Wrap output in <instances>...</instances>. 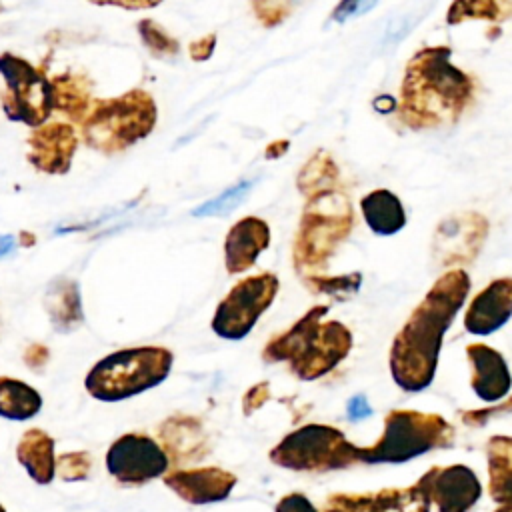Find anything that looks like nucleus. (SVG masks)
I'll return each instance as SVG.
<instances>
[{"mask_svg": "<svg viewBox=\"0 0 512 512\" xmlns=\"http://www.w3.org/2000/svg\"><path fill=\"white\" fill-rule=\"evenodd\" d=\"M468 290L470 278L464 270L446 272L396 334L390 348V374L402 390L420 392L434 380L442 338L466 302Z\"/></svg>", "mask_w": 512, "mask_h": 512, "instance_id": "nucleus-1", "label": "nucleus"}, {"mask_svg": "<svg viewBox=\"0 0 512 512\" xmlns=\"http://www.w3.org/2000/svg\"><path fill=\"white\" fill-rule=\"evenodd\" d=\"M452 48L424 46L406 62L398 118L410 130H434L460 120L474 96V80L452 64Z\"/></svg>", "mask_w": 512, "mask_h": 512, "instance_id": "nucleus-2", "label": "nucleus"}, {"mask_svg": "<svg viewBox=\"0 0 512 512\" xmlns=\"http://www.w3.org/2000/svg\"><path fill=\"white\" fill-rule=\"evenodd\" d=\"M328 306L310 308L286 332L274 336L262 356L268 362H288L300 380H316L334 370L352 348L350 330L330 320L322 324Z\"/></svg>", "mask_w": 512, "mask_h": 512, "instance_id": "nucleus-3", "label": "nucleus"}, {"mask_svg": "<svg viewBox=\"0 0 512 512\" xmlns=\"http://www.w3.org/2000/svg\"><path fill=\"white\" fill-rule=\"evenodd\" d=\"M158 122L154 96L144 88H130L118 96L92 100L80 122L82 142L104 154H120L148 138Z\"/></svg>", "mask_w": 512, "mask_h": 512, "instance_id": "nucleus-4", "label": "nucleus"}, {"mask_svg": "<svg viewBox=\"0 0 512 512\" xmlns=\"http://www.w3.org/2000/svg\"><path fill=\"white\" fill-rule=\"evenodd\" d=\"M174 354L164 346L116 350L98 360L84 378L86 392L100 402H120L162 384Z\"/></svg>", "mask_w": 512, "mask_h": 512, "instance_id": "nucleus-5", "label": "nucleus"}, {"mask_svg": "<svg viewBox=\"0 0 512 512\" xmlns=\"http://www.w3.org/2000/svg\"><path fill=\"white\" fill-rule=\"evenodd\" d=\"M352 222L350 200L338 188L308 196L292 252L294 268L302 278L326 266L340 242L350 234Z\"/></svg>", "mask_w": 512, "mask_h": 512, "instance_id": "nucleus-6", "label": "nucleus"}, {"mask_svg": "<svg viewBox=\"0 0 512 512\" xmlns=\"http://www.w3.org/2000/svg\"><path fill=\"white\" fill-rule=\"evenodd\" d=\"M452 440L454 426L442 416L416 410H392L386 414L380 440L360 448V460L368 464H400L434 448H446Z\"/></svg>", "mask_w": 512, "mask_h": 512, "instance_id": "nucleus-7", "label": "nucleus"}, {"mask_svg": "<svg viewBox=\"0 0 512 512\" xmlns=\"http://www.w3.org/2000/svg\"><path fill=\"white\" fill-rule=\"evenodd\" d=\"M270 460L296 472H330L362 462L360 446L352 444L338 428L326 424L296 428L270 450Z\"/></svg>", "mask_w": 512, "mask_h": 512, "instance_id": "nucleus-8", "label": "nucleus"}, {"mask_svg": "<svg viewBox=\"0 0 512 512\" xmlns=\"http://www.w3.org/2000/svg\"><path fill=\"white\" fill-rule=\"evenodd\" d=\"M0 80V106L10 122H20L28 128L48 122L54 108L50 80L42 68L18 54L2 52Z\"/></svg>", "mask_w": 512, "mask_h": 512, "instance_id": "nucleus-9", "label": "nucleus"}, {"mask_svg": "<svg viewBox=\"0 0 512 512\" xmlns=\"http://www.w3.org/2000/svg\"><path fill=\"white\" fill-rule=\"evenodd\" d=\"M276 292L278 278L272 272L240 280L218 304L212 318V330L224 340H242L274 302Z\"/></svg>", "mask_w": 512, "mask_h": 512, "instance_id": "nucleus-10", "label": "nucleus"}, {"mask_svg": "<svg viewBox=\"0 0 512 512\" xmlns=\"http://www.w3.org/2000/svg\"><path fill=\"white\" fill-rule=\"evenodd\" d=\"M170 460L154 438L128 432L116 438L106 452V470L122 486H144L168 472Z\"/></svg>", "mask_w": 512, "mask_h": 512, "instance_id": "nucleus-11", "label": "nucleus"}, {"mask_svg": "<svg viewBox=\"0 0 512 512\" xmlns=\"http://www.w3.org/2000/svg\"><path fill=\"white\" fill-rule=\"evenodd\" d=\"M488 220L478 212H460L444 218L434 232L432 254L440 266L472 262L486 236Z\"/></svg>", "mask_w": 512, "mask_h": 512, "instance_id": "nucleus-12", "label": "nucleus"}, {"mask_svg": "<svg viewBox=\"0 0 512 512\" xmlns=\"http://www.w3.org/2000/svg\"><path fill=\"white\" fill-rule=\"evenodd\" d=\"M416 486L436 504L438 512H468L482 496V486L476 474L464 464L434 466Z\"/></svg>", "mask_w": 512, "mask_h": 512, "instance_id": "nucleus-13", "label": "nucleus"}, {"mask_svg": "<svg viewBox=\"0 0 512 512\" xmlns=\"http://www.w3.org/2000/svg\"><path fill=\"white\" fill-rule=\"evenodd\" d=\"M26 160L42 174L64 176L72 168L80 138L68 122H44L28 134Z\"/></svg>", "mask_w": 512, "mask_h": 512, "instance_id": "nucleus-14", "label": "nucleus"}, {"mask_svg": "<svg viewBox=\"0 0 512 512\" xmlns=\"http://www.w3.org/2000/svg\"><path fill=\"white\" fill-rule=\"evenodd\" d=\"M162 480L176 496L194 506L222 502L230 496L232 488L236 486V476L216 466L172 470L166 472Z\"/></svg>", "mask_w": 512, "mask_h": 512, "instance_id": "nucleus-15", "label": "nucleus"}, {"mask_svg": "<svg viewBox=\"0 0 512 512\" xmlns=\"http://www.w3.org/2000/svg\"><path fill=\"white\" fill-rule=\"evenodd\" d=\"M160 446L170 464L182 466L206 458L210 452L208 434L196 416L172 414L158 426Z\"/></svg>", "mask_w": 512, "mask_h": 512, "instance_id": "nucleus-16", "label": "nucleus"}, {"mask_svg": "<svg viewBox=\"0 0 512 512\" xmlns=\"http://www.w3.org/2000/svg\"><path fill=\"white\" fill-rule=\"evenodd\" d=\"M512 316V278H496L478 292L466 314L464 328L470 334L486 336L502 328Z\"/></svg>", "mask_w": 512, "mask_h": 512, "instance_id": "nucleus-17", "label": "nucleus"}, {"mask_svg": "<svg viewBox=\"0 0 512 512\" xmlns=\"http://www.w3.org/2000/svg\"><path fill=\"white\" fill-rule=\"evenodd\" d=\"M466 356L472 368L470 386L474 394L484 402H498L506 398L512 388V376L504 356L480 342L466 346Z\"/></svg>", "mask_w": 512, "mask_h": 512, "instance_id": "nucleus-18", "label": "nucleus"}, {"mask_svg": "<svg viewBox=\"0 0 512 512\" xmlns=\"http://www.w3.org/2000/svg\"><path fill=\"white\" fill-rule=\"evenodd\" d=\"M270 244V228L258 216L240 218L226 234L224 264L228 274H242Z\"/></svg>", "mask_w": 512, "mask_h": 512, "instance_id": "nucleus-19", "label": "nucleus"}, {"mask_svg": "<svg viewBox=\"0 0 512 512\" xmlns=\"http://www.w3.org/2000/svg\"><path fill=\"white\" fill-rule=\"evenodd\" d=\"M16 460L36 484L48 486L56 476L54 438L42 428L26 430L16 446Z\"/></svg>", "mask_w": 512, "mask_h": 512, "instance_id": "nucleus-20", "label": "nucleus"}, {"mask_svg": "<svg viewBox=\"0 0 512 512\" xmlns=\"http://www.w3.org/2000/svg\"><path fill=\"white\" fill-rule=\"evenodd\" d=\"M50 90L52 108L64 114L70 122L80 124L94 100L92 80L80 72L66 70L50 78Z\"/></svg>", "mask_w": 512, "mask_h": 512, "instance_id": "nucleus-21", "label": "nucleus"}, {"mask_svg": "<svg viewBox=\"0 0 512 512\" xmlns=\"http://www.w3.org/2000/svg\"><path fill=\"white\" fill-rule=\"evenodd\" d=\"M360 210L368 228L378 236H392L406 226V212L400 198L386 188L368 192L360 200Z\"/></svg>", "mask_w": 512, "mask_h": 512, "instance_id": "nucleus-22", "label": "nucleus"}, {"mask_svg": "<svg viewBox=\"0 0 512 512\" xmlns=\"http://www.w3.org/2000/svg\"><path fill=\"white\" fill-rule=\"evenodd\" d=\"M44 306L52 326L58 332H72L84 320L80 288L74 280H68V278L54 280L46 290Z\"/></svg>", "mask_w": 512, "mask_h": 512, "instance_id": "nucleus-23", "label": "nucleus"}, {"mask_svg": "<svg viewBox=\"0 0 512 512\" xmlns=\"http://www.w3.org/2000/svg\"><path fill=\"white\" fill-rule=\"evenodd\" d=\"M358 512H430V498L414 484L384 488L374 494H356Z\"/></svg>", "mask_w": 512, "mask_h": 512, "instance_id": "nucleus-24", "label": "nucleus"}, {"mask_svg": "<svg viewBox=\"0 0 512 512\" xmlns=\"http://www.w3.org/2000/svg\"><path fill=\"white\" fill-rule=\"evenodd\" d=\"M488 454V492L498 504H512V436H492Z\"/></svg>", "mask_w": 512, "mask_h": 512, "instance_id": "nucleus-25", "label": "nucleus"}, {"mask_svg": "<svg viewBox=\"0 0 512 512\" xmlns=\"http://www.w3.org/2000/svg\"><path fill=\"white\" fill-rule=\"evenodd\" d=\"M42 408V396L22 380L0 376V418L24 422L34 418Z\"/></svg>", "mask_w": 512, "mask_h": 512, "instance_id": "nucleus-26", "label": "nucleus"}, {"mask_svg": "<svg viewBox=\"0 0 512 512\" xmlns=\"http://www.w3.org/2000/svg\"><path fill=\"white\" fill-rule=\"evenodd\" d=\"M338 176H340V170H338L334 158L326 150L320 148L300 168V172L296 176V186L308 198L316 192L336 188Z\"/></svg>", "mask_w": 512, "mask_h": 512, "instance_id": "nucleus-27", "label": "nucleus"}, {"mask_svg": "<svg viewBox=\"0 0 512 512\" xmlns=\"http://www.w3.org/2000/svg\"><path fill=\"white\" fill-rule=\"evenodd\" d=\"M512 16V0H452L446 12V24L456 26L466 20L498 22Z\"/></svg>", "mask_w": 512, "mask_h": 512, "instance_id": "nucleus-28", "label": "nucleus"}, {"mask_svg": "<svg viewBox=\"0 0 512 512\" xmlns=\"http://www.w3.org/2000/svg\"><path fill=\"white\" fill-rule=\"evenodd\" d=\"M136 32L148 54L158 60H172L180 54V42L168 34L156 20L142 18L136 22Z\"/></svg>", "mask_w": 512, "mask_h": 512, "instance_id": "nucleus-29", "label": "nucleus"}, {"mask_svg": "<svg viewBox=\"0 0 512 512\" xmlns=\"http://www.w3.org/2000/svg\"><path fill=\"white\" fill-rule=\"evenodd\" d=\"M256 180H240L236 182L234 186L226 188L224 192H220L218 196L206 200L204 204L196 206L192 210V216H198V218H206V216H226L228 212H232L234 208H238L244 198L248 196V192L252 190Z\"/></svg>", "mask_w": 512, "mask_h": 512, "instance_id": "nucleus-30", "label": "nucleus"}, {"mask_svg": "<svg viewBox=\"0 0 512 512\" xmlns=\"http://www.w3.org/2000/svg\"><path fill=\"white\" fill-rule=\"evenodd\" d=\"M302 280L314 292L344 300V298H350L352 294H356V290L360 288L362 276L358 272L348 274V276H336V278H320L316 274H310V276H304Z\"/></svg>", "mask_w": 512, "mask_h": 512, "instance_id": "nucleus-31", "label": "nucleus"}, {"mask_svg": "<svg viewBox=\"0 0 512 512\" xmlns=\"http://www.w3.org/2000/svg\"><path fill=\"white\" fill-rule=\"evenodd\" d=\"M92 456L88 452H66L56 458V476L62 482H82L90 476Z\"/></svg>", "mask_w": 512, "mask_h": 512, "instance_id": "nucleus-32", "label": "nucleus"}, {"mask_svg": "<svg viewBox=\"0 0 512 512\" xmlns=\"http://www.w3.org/2000/svg\"><path fill=\"white\" fill-rule=\"evenodd\" d=\"M376 4H378V0H340L334 6V10L330 12V20L336 24H342L350 18H358V16L370 12Z\"/></svg>", "mask_w": 512, "mask_h": 512, "instance_id": "nucleus-33", "label": "nucleus"}, {"mask_svg": "<svg viewBox=\"0 0 512 512\" xmlns=\"http://www.w3.org/2000/svg\"><path fill=\"white\" fill-rule=\"evenodd\" d=\"M216 42H218V36L216 32H210L206 36H200L198 40L190 42L188 46V54L194 62H206L212 58L214 50H216Z\"/></svg>", "mask_w": 512, "mask_h": 512, "instance_id": "nucleus-34", "label": "nucleus"}, {"mask_svg": "<svg viewBox=\"0 0 512 512\" xmlns=\"http://www.w3.org/2000/svg\"><path fill=\"white\" fill-rule=\"evenodd\" d=\"M22 360H24V364H26L30 370L42 372L44 366H46L48 360H50V350H48L44 344H40V342H32V344L26 346V350H24V354H22Z\"/></svg>", "mask_w": 512, "mask_h": 512, "instance_id": "nucleus-35", "label": "nucleus"}, {"mask_svg": "<svg viewBox=\"0 0 512 512\" xmlns=\"http://www.w3.org/2000/svg\"><path fill=\"white\" fill-rule=\"evenodd\" d=\"M276 512H318L312 502L298 492L286 494L284 498H280V502L276 504Z\"/></svg>", "mask_w": 512, "mask_h": 512, "instance_id": "nucleus-36", "label": "nucleus"}, {"mask_svg": "<svg viewBox=\"0 0 512 512\" xmlns=\"http://www.w3.org/2000/svg\"><path fill=\"white\" fill-rule=\"evenodd\" d=\"M94 6H114V8H122V10H150L160 6L164 0H86Z\"/></svg>", "mask_w": 512, "mask_h": 512, "instance_id": "nucleus-37", "label": "nucleus"}, {"mask_svg": "<svg viewBox=\"0 0 512 512\" xmlns=\"http://www.w3.org/2000/svg\"><path fill=\"white\" fill-rule=\"evenodd\" d=\"M268 396H270V394H268V384L260 382V384L252 386V388L246 392L244 400H242L244 414H252L258 406H262V404L268 400Z\"/></svg>", "mask_w": 512, "mask_h": 512, "instance_id": "nucleus-38", "label": "nucleus"}, {"mask_svg": "<svg viewBox=\"0 0 512 512\" xmlns=\"http://www.w3.org/2000/svg\"><path fill=\"white\" fill-rule=\"evenodd\" d=\"M324 512H358L356 494H332L326 502Z\"/></svg>", "mask_w": 512, "mask_h": 512, "instance_id": "nucleus-39", "label": "nucleus"}, {"mask_svg": "<svg viewBox=\"0 0 512 512\" xmlns=\"http://www.w3.org/2000/svg\"><path fill=\"white\" fill-rule=\"evenodd\" d=\"M346 412H348L350 420H362V418L372 414V408H370V404H368L364 394H356L354 398H350Z\"/></svg>", "mask_w": 512, "mask_h": 512, "instance_id": "nucleus-40", "label": "nucleus"}, {"mask_svg": "<svg viewBox=\"0 0 512 512\" xmlns=\"http://www.w3.org/2000/svg\"><path fill=\"white\" fill-rule=\"evenodd\" d=\"M290 148V140L288 138H280V140H272L270 144H266L264 148V158L266 160H278L280 156H284Z\"/></svg>", "mask_w": 512, "mask_h": 512, "instance_id": "nucleus-41", "label": "nucleus"}, {"mask_svg": "<svg viewBox=\"0 0 512 512\" xmlns=\"http://www.w3.org/2000/svg\"><path fill=\"white\" fill-rule=\"evenodd\" d=\"M268 12L278 14V16H286L292 12L294 8V0H258Z\"/></svg>", "mask_w": 512, "mask_h": 512, "instance_id": "nucleus-42", "label": "nucleus"}, {"mask_svg": "<svg viewBox=\"0 0 512 512\" xmlns=\"http://www.w3.org/2000/svg\"><path fill=\"white\" fill-rule=\"evenodd\" d=\"M372 106H374V110L380 112V114H390V112H394V108H396V100H394L390 94H380V96H376V98L372 100Z\"/></svg>", "mask_w": 512, "mask_h": 512, "instance_id": "nucleus-43", "label": "nucleus"}, {"mask_svg": "<svg viewBox=\"0 0 512 512\" xmlns=\"http://www.w3.org/2000/svg\"><path fill=\"white\" fill-rule=\"evenodd\" d=\"M14 244H16V238L14 236H2L0 238V256H4V254H8L12 248H14Z\"/></svg>", "mask_w": 512, "mask_h": 512, "instance_id": "nucleus-44", "label": "nucleus"}, {"mask_svg": "<svg viewBox=\"0 0 512 512\" xmlns=\"http://www.w3.org/2000/svg\"><path fill=\"white\" fill-rule=\"evenodd\" d=\"M18 238H20V244H22V246H32V244L36 242V238H34L32 234H28V232H20Z\"/></svg>", "mask_w": 512, "mask_h": 512, "instance_id": "nucleus-45", "label": "nucleus"}, {"mask_svg": "<svg viewBox=\"0 0 512 512\" xmlns=\"http://www.w3.org/2000/svg\"><path fill=\"white\" fill-rule=\"evenodd\" d=\"M494 512H512V504H500V508Z\"/></svg>", "mask_w": 512, "mask_h": 512, "instance_id": "nucleus-46", "label": "nucleus"}, {"mask_svg": "<svg viewBox=\"0 0 512 512\" xmlns=\"http://www.w3.org/2000/svg\"><path fill=\"white\" fill-rule=\"evenodd\" d=\"M0 512H6V508H4V506H2V504H0Z\"/></svg>", "mask_w": 512, "mask_h": 512, "instance_id": "nucleus-47", "label": "nucleus"}, {"mask_svg": "<svg viewBox=\"0 0 512 512\" xmlns=\"http://www.w3.org/2000/svg\"><path fill=\"white\" fill-rule=\"evenodd\" d=\"M2 10H4V4H2V2H0V12H2Z\"/></svg>", "mask_w": 512, "mask_h": 512, "instance_id": "nucleus-48", "label": "nucleus"}]
</instances>
